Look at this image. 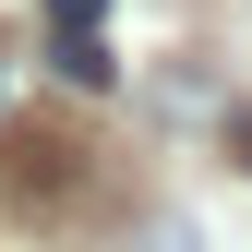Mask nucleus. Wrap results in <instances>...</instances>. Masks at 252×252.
<instances>
[{"label": "nucleus", "mask_w": 252, "mask_h": 252, "mask_svg": "<svg viewBox=\"0 0 252 252\" xmlns=\"http://www.w3.org/2000/svg\"><path fill=\"white\" fill-rule=\"evenodd\" d=\"M60 84H84V96H108V84H120V60H108V36H96V24H60Z\"/></svg>", "instance_id": "f257e3e1"}, {"label": "nucleus", "mask_w": 252, "mask_h": 252, "mask_svg": "<svg viewBox=\"0 0 252 252\" xmlns=\"http://www.w3.org/2000/svg\"><path fill=\"white\" fill-rule=\"evenodd\" d=\"M48 24H108V0H48Z\"/></svg>", "instance_id": "f03ea898"}, {"label": "nucleus", "mask_w": 252, "mask_h": 252, "mask_svg": "<svg viewBox=\"0 0 252 252\" xmlns=\"http://www.w3.org/2000/svg\"><path fill=\"white\" fill-rule=\"evenodd\" d=\"M156 252H192V228H156Z\"/></svg>", "instance_id": "7ed1b4c3"}]
</instances>
